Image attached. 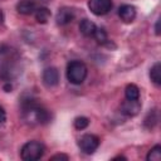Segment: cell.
<instances>
[{
	"label": "cell",
	"mask_w": 161,
	"mask_h": 161,
	"mask_svg": "<svg viewBox=\"0 0 161 161\" xmlns=\"http://www.w3.org/2000/svg\"><path fill=\"white\" fill-rule=\"evenodd\" d=\"M78 146L84 153H93L99 146V138L92 133L83 135L78 141Z\"/></svg>",
	"instance_id": "cell-4"
},
{
	"label": "cell",
	"mask_w": 161,
	"mask_h": 161,
	"mask_svg": "<svg viewBox=\"0 0 161 161\" xmlns=\"http://www.w3.org/2000/svg\"><path fill=\"white\" fill-rule=\"evenodd\" d=\"M88 8L97 16L106 15L112 9V0H89Z\"/></svg>",
	"instance_id": "cell-5"
},
{
	"label": "cell",
	"mask_w": 161,
	"mask_h": 161,
	"mask_svg": "<svg viewBox=\"0 0 161 161\" xmlns=\"http://www.w3.org/2000/svg\"><path fill=\"white\" fill-rule=\"evenodd\" d=\"M125 96L127 99H140V88L136 84H127L125 89Z\"/></svg>",
	"instance_id": "cell-14"
},
{
	"label": "cell",
	"mask_w": 161,
	"mask_h": 161,
	"mask_svg": "<svg viewBox=\"0 0 161 161\" xmlns=\"http://www.w3.org/2000/svg\"><path fill=\"white\" fill-rule=\"evenodd\" d=\"M44 145L39 141H29L26 142L20 151V157L24 161H36L44 155Z\"/></svg>",
	"instance_id": "cell-3"
},
{
	"label": "cell",
	"mask_w": 161,
	"mask_h": 161,
	"mask_svg": "<svg viewBox=\"0 0 161 161\" xmlns=\"http://www.w3.org/2000/svg\"><path fill=\"white\" fill-rule=\"evenodd\" d=\"M119 158H121V160H126V157H123V156H117V157H114L113 160H119Z\"/></svg>",
	"instance_id": "cell-24"
},
{
	"label": "cell",
	"mask_w": 161,
	"mask_h": 161,
	"mask_svg": "<svg viewBox=\"0 0 161 161\" xmlns=\"http://www.w3.org/2000/svg\"><path fill=\"white\" fill-rule=\"evenodd\" d=\"M43 83L47 87H55L59 83V72L54 67H48L43 72Z\"/></svg>",
	"instance_id": "cell-6"
},
{
	"label": "cell",
	"mask_w": 161,
	"mask_h": 161,
	"mask_svg": "<svg viewBox=\"0 0 161 161\" xmlns=\"http://www.w3.org/2000/svg\"><path fill=\"white\" fill-rule=\"evenodd\" d=\"M34 3H38V1H40V3H43V4H47L48 1H50V0H33Z\"/></svg>",
	"instance_id": "cell-23"
},
{
	"label": "cell",
	"mask_w": 161,
	"mask_h": 161,
	"mask_svg": "<svg viewBox=\"0 0 161 161\" xmlns=\"http://www.w3.org/2000/svg\"><path fill=\"white\" fill-rule=\"evenodd\" d=\"M34 15H35V20H36L38 23L45 24V23H48V20L50 19L52 13H50V10H49L48 8H45V6H39V8H36Z\"/></svg>",
	"instance_id": "cell-12"
},
{
	"label": "cell",
	"mask_w": 161,
	"mask_h": 161,
	"mask_svg": "<svg viewBox=\"0 0 161 161\" xmlns=\"http://www.w3.org/2000/svg\"><path fill=\"white\" fill-rule=\"evenodd\" d=\"M36 3H34L33 0H20L16 4V10L18 13L23 14V15H30L34 14L36 10Z\"/></svg>",
	"instance_id": "cell-10"
},
{
	"label": "cell",
	"mask_w": 161,
	"mask_h": 161,
	"mask_svg": "<svg viewBox=\"0 0 161 161\" xmlns=\"http://www.w3.org/2000/svg\"><path fill=\"white\" fill-rule=\"evenodd\" d=\"M4 23V13L0 10V25Z\"/></svg>",
	"instance_id": "cell-22"
},
{
	"label": "cell",
	"mask_w": 161,
	"mask_h": 161,
	"mask_svg": "<svg viewBox=\"0 0 161 161\" xmlns=\"http://www.w3.org/2000/svg\"><path fill=\"white\" fill-rule=\"evenodd\" d=\"M136 8L130 4H123L118 9V15L123 23H132L136 18Z\"/></svg>",
	"instance_id": "cell-8"
},
{
	"label": "cell",
	"mask_w": 161,
	"mask_h": 161,
	"mask_svg": "<svg viewBox=\"0 0 161 161\" xmlns=\"http://www.w3.org/2000/svg\"><path fill=\"white\" fill-rule=\"evenodd\" d=\"M23 118L28 125H45L50 121L52 116L48 109L36 103L35 99L23 101Z\"/></svg>",
	"instance_id": "cell-1"
},
{
	"label": "cell",
	"mask_w": 161,
	"mask_h": 161,
	"mask_svg": "<svg viewBox=\"0 0 161 161\" xmlns=\"http://www.w3.org/2000/svg\"><path fill=\"white\" fill-rule=\"evenodd\" d=\"M50 160H69V156L65 155V153H57V155H53L50 157Z\"/></svg>",
	"instance_id": "cell-19"
},
{
	"label": "cell",
	"mask_w": 161,
	"mask_h": 161,
	"mask_svg": "<svg viewBox=\"0 0 161 161\" xmlns=\"http://www.w3.org/2000/svg\"><path fill=\"white\" fill-rule=\"evenodd\" d=\"M87 65L80 60H72L67 65V78L73 84H80L87 77Z\"/></svg>",
	"instance_id": "cell-2"
},
{
	"label": "cell",
	"mask_w": 161,
	"mask_h": 161,
	"mask_svg": "<svg viewBox=\"0 0 161 161\" xmlns=\"http://www.w3.org/2000/svg\"><path fill=\"white\" fill-rule=\"evenodd\" d=\"M141 111V103L138 99H125L121 104V112L126 116H136Z\"/></svg>",
	"instance_id": "cell-7"
},
{
	"label": "cell",
	"mask_w": 161,
	"mask_h": 161,
	"mask_svg": "<svg viewBox=\"0 0 161 161\" xmlns=\"http://www.w3.org/2000/svg\"><path fill=\"white\" fill-rule=\"evenodd\" d=\"M97 26L93 21H91L89 19H83L80 23H79V30L83 35L86 36H93L94 31H96Z\"/></svg>",
	"instance_id": "cell-11"
},
{
	"label": "cell",
	"mask_w": 161,
	"mask_h": 161,
	"mask_svg": "<svg viewBox=\"0 0 161 161\" xmlns=\"http://www.w3.org/2000/svg\"><path fill=\"white\" fill-rule=\"evenodd\" d=\"M93 36L96 38V40H97L99 44H106V43H108L107 33H106V30L102 29V28H97L96 31H94V34H93Z\"/></svg>",
	"instance_id": "cell-17"
},
{
	"label": "cell",
	"mask_w": 161,
	"mask_h": 161,
	"mask_svg": "<svg viewBox=\"0 0 161 161\" xmlns=\"http://www.w3.org/2000/svg\"><path fill=\"white\" fill-rule=\"evenodd\" d=\"M150 78H151V80L156 86L161 84V64H160V62H156L151 67V69H150Z\"/></svg>",
	"instance_id": "cell-13"
},
{
	"label": "cell",
	"mask_w": 161,
	"mask_h": 161,
	"mask_svg": "<svg viewBox=\"0 0 161 161\" xmlns=\"http://www.w3.org/2000/svg\"><path fill=\"white\" fill-rule=\"evenodd\" d=\"M157 119H158V118H157V112H156V109H152L151 112L147 113V116H146V118H145V126L151 130V128L156 125Z\"/></svg>",
	"instance_id": "cell-15"
},
{
	"label": "cell",
	"mask_w": 161,
	"mask_h": 161,
	"mask_svg": "<svg viewBox=\"0 0 161 161\" xmlns=\"http://www.w3.org/2000/svg\"><path fill=\"white\" fill-rule=\"evenodd\" d=\"M88 125H89V119H88L87 117L80 116V117H77V118L74 119V127H75L77 130H84Z\"/></svg>",
	"instance_id": "cell-18"
},
{
	"label": "cell",
	"mask_w": 161,
	"mask_h": 161,
	"mask_svg": "<svg viewBox=\"0 0 161 161\" xmlns=\"http://www.w3.org/2000/svg\"><path fill=\"white\" fill-rule=\"evenodd\" d=\"M155 31H156V35H160V20H157V21H156Z\"/></svg>",
	"instance_id": "cell-21"
},
{
	"label": "cell",
	"mask_w": 161,
	"mask_h": 161,
	"mask_svg": "<svg viewBox=\"0 0 161 161\" xmlns=\"http://www.w3.org/2000/svg\"><path fill=\"white\" fill-rule=\"evenodd\" d=\"M6 121V113H5V109L0 106V126H3Z\"/></svg>",
	"instance_id": "cell-20"
},
{
	"label": "cell",
	"mask_w": 161,
	"mask_h": 161,
	"mask_svg": "<svg viewBox=\"0 0 161 161\" xmlns=\"http://www.w3.org/2000/svg\"><path fill=\"white\" fill-rule=\"evenodd\" d=\"M160 158H161V146L156 145L150 150V152L147 155V160L148 161H158Z\"/></svg>",
	"instance_id": "cell-16"
},
{
	"label": "cell",
	"mask_w": 161,
	"mask_h": 161,
	"mask_svg": "<svg viewBox=\"0 0 161 161\" xmlns=\"http://www.w3.org/2000/svg\"><path fill=\"white\" fill-rule=\"evenodd\" d=\"M73 19H74V10L70 9V8H67V6L60 8L57 13V16H55V20H57L58 25H67Z\"/></svg>",
	"instance_id": "cell-9"
}]
</instances>
